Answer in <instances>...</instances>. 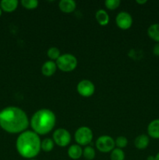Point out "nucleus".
I'll return each mask as SVG.
<instances>
[{
    "label": "nucleus",
    "mask_w": 159,
    "mask_h": 160,
    "mask_svg": "<svg viewBox=\"0 0 159 160\" xmlns=\"http://www.w3.org/2000/svg\"><path fill=\"white\" fill-rule=\"evenodd\" d=\"M29 124L27 115L20 108L8 106L0 112V127L9 134H21Z\"/></svg>",
    "instance_id": "nucleus-1"
},
{
    "label": "nucleus",
    "mask_w": 159,
    "mask_h": 160,
    "mask_svg": "<svg viewBox=\"0 0 159 160\" xmlns=\"http://www.w3.org/2000/svg\"><path fill=\"white\" fill-rule=\"evenodd\" d=\"M41 140L33 131H25L20 134L16 142L17 152L23 158L32 159L40 153Z\"/></svg>",
    "instance_id": "nucleus-2"
},
{
    "label": "nucleus",
    "mask_w": 159,
    "mask_h": 160,
    "mask_svg": "<svg viewBox=\"0 0 159 160\" xmlns=\"http://www.w3.org/2000/svg\"><path fill=\"white\" fill-rule=\"evenodd\" d=\"M56 117L54 112L48 109H41L36 111L31 119V128L38 135H45L55 128Z\"/></svg>",
    "instance_id": "nucleus-3"
},
{
    "label": "nucleus",
    "mask_w": 159,
    "mask_h": 160,
    "mask_svg": "<svg viewBox=\"0 0 159 160\" xmlns=\"http://www.w3.org/2000/svg\"><path fill=\"white\" fill-rule=\"evenodd\" d=\"M57 68L63 72H71L77 67V59L70 53H65L55 61Z\"/></svg>",
    "instance_id": "nucleus-4"
},
{
    "label": "nucleus",
    "mask_w": 159,
    "mask_h": 160,
    "mask_svg": "<svg viewBox=\"0 0 159 160\" xmlns=\"http://www.w3.org/2000/svg\"><path fill=\"white\" fill-rule=\"evenodd\" d=\"M93 131L88 127H80L74 134L75 141L79 145H87L93 140Z\"/></svg>",
    "instance_id": "nucleus-5"
},
{
    "label": "nucleus",
    "mask_w": 159,
    "mask_h": 160,
    "mask_svg": "<svg viewBox=\"0 0 159 160\" xmlns=\"http://www.w3.org/2000/svg\"><path fill=\"white\" fill-rule=\"evenodd\" d=\"M52 140L59 147H65L71 142V134L65 128H59L54 131Z\"/></svg>",
    "instance_id": "nucleus-6"
},
{
    "label": "nucleus",
    "mask_w": 159,
    "mask_h": 160,
    "mask_svg": "<svg viewBox=\"0 0 159 160\" xmlns=\"http://www.w3.org/2000/svg\"><path fill=\"white\" fill-rule=\"evenodd\" d=\"M95 145L101 152H111L115 148V140L111 136L102 135L97 139Z\"/></svg>",
    "instance_id": "nucleus-7"
},
{
    "label": "nucleus",
    "mask_w": 159,
    "mask_h": 160,
    "mask_svg": "<svg viewBox=\"0 0 159 160\" xmlns=\"http://www.w3.org/2000/svg\"><path fill=\"white\" fill-rule=\"evenodd\" d=\"M76 90L80 95L85 98L92 96L95 92V86L92 81L84 79L80 81L76 86Z\"/></svg>",
    "instance_id": "nucleus-8"
},
{
    "label": "nucleus",
    "mask_w": 159,
    "mask_h": 160,
    "mask_svg": "<svg viewBox=\"0 0 159 160\" xmlns=\"http://www.w3.org/2000/svg\"><path fill=\"white\" fill-rule=\"evenodd\" d=\"M116 25L122 30H128L132 27V17L129 12L122 11L115 17Z\"/></svg>",
    "instance_id": "nucleus-9"
},
{
    "label": "nucleus",
    "mask_w": 159,
    "mask_h": 160,
    "mask_svg": "<svg viewBox=\"0 0 159 160\" xmlns=\"http://www.w3.org/2000/svg\"><path fill=\"white\" fill-rule=\"evenodd\" d=\"M57 66L55 61H46L41 67V73L45 77H51L57 70Z\"/></svg>",
    "instance_id": "nucleus-10"
},
{
    "label": "nucleus",
    "mask_w": 159,
    "mask_h": 160,
    "mask_svg": "<svg viewBox=\"0 0 159 160\" xmlns=\"http://www.w3.org/2000/svg\"><path fill=\"white\" fill-rule=\"evenodd\" d=\"M76 7V2L73 0H61L59 2V8L65 13L73 12Z\"/></svg>",
    "instance_id": "nucleus-11"
},
{
    "label": "nucleus",
    "mask_w": 159,
    "mask_h": 160,
    "mask_svg": "<svg viewBox=\"0 0 159 160\" xmlns=\"http://www.w3.org/2000/svg\"><path fill=\"white\" fill-rule=\"evenodd\" d=\"M149 137L154 139H159V119L152 120L147 126Z\"/></svg>",
    "instance_id": "nucleus-12"
},
{
    "label": "nucleus",
    "mask_w": 159,
    "mask_h": 160,
    "mask_svg": "<svg viewBox=\"0 0 159 160\" xmlns=\"http://www.w3.org/2000/svg\"><path fill=\"white\" fill-rule=\"evenodd\" d=\"M149 137L146 134H140L137 136L134 140V145L139 150H143L149 145Z\"/></svg>",
    "instance_id": "nucleus-13"
},
{
    "label": "nucleus",
    "mask_w": 159,
    "mask_h": 160,
    "mask_svg": "<svg viewBox=\"0 0 159 160\" xmlns=\"http://www.w3.org/2000/svg\"><path fill=\"white\" fill-rule=\"evenodd\" d=\"M68 156L70 159L73 160L79 159L83 156V149L79 145H72L68 148Z\"/></svg>",
    "instance_id": "nucleus-14"
},
{
    "label": "nucleus",
    "mask_w": 159,
    "mask_h": 160,
    "mask_svg": "<svg viewBox=\"0 0 159 160\" xmlns=\"http://www.w3.org/2000/svg\"><path fill=\"white\" fill-rule=\"evenodd\" d=\"M18 6L17 0H2L0 2V7L5 12H11L16 10Z\"/></svg>",
    "instance_id": "nucleus-15"
},
{
    "label": "nucleus",
    "mask_w": 159,
    "mask_h": 160,
    "mask_svg": "<svg viewBox=\"0 0 159 160\" xmlns=\"http://www.w3.org/2000/svg\"><path fill=\"white\" fill-rule=\"evenodd\" d=\"M95 18L101 26H106L109 23V15L104 9H99L97 11Z\"/></svg>",
    "instance_id": "nucleus-16"
},
{
    "label": "nucleus",
    "mask_w": 159,
    "mask_h": 160,
    "mask_svg": "<svg viewBox=\"0 0 159 160\" xmlns=\"http://www.w3.org/2000/svg\"><path fill=\"white\" fill-rule=\"evenodd\" d=\"M147 34L152 40L159 43V23H153L148 28Z\"/></svg>",
    "instance_id": "nucleus-17"
},
{
    "label": "nucleus",
    "mask_w": 159,
    "mask_h": 160,
    "mask_svg": "<svg viewBox=\"0 0 159 160\" xmlns=\"http://www.w3.org/2000/svg\"><path fill=\"white\" fill-rule=\"evenodd\" d=\"M55 146V142L52 139L46 138L44 140L41 141V148L45 152H50L53 150Z\"/></svg>",
    "instance_id": "nucleus-18"
},
{
    "label": "nucleus",
    "mask_w": 159,
    "mask_h": 160,
    "mask_svg": "<svg viewBox=\"0 0 159 160\" xmlns=\"http://www.w3.org/2000/svg\"><path fill=\"white\" fill-rule=\"evenodd\" d=\"M111 160H125V152L123 149L118 148H115L110 155Z\"/></svg>",
    "instance_id": "nucleus-19"
},
{
    "label": "nucleus",
    "mask_w": 159,
    "mask_h": 160,
    "mask_svg": "<svg viewBox=\"0 0 159 160\" xmlns=\"http://www.w3.org/2000/svg\"><path fill=\"white\" fill-rule=\"evenodd\" d=\"M83 156L87 160H93L96 156V152L93 147L86 146L83 149Z\"/></svg>",
    "instance_id": "nucleus-20"
},
{
    "label": "nucleus",
    "mask_w": 159,
    "mask_h": 160,
    "mask_svg": "<svg viewBox=\"0 0 159 160\" xmlns=\"http://www.w3.org/2000/svg\"><path fill=\"white\" fill-rule=\"evenodd\" d=\"M47 56L51 61H56L61 56L60 50L56 47H51L47 51Z\"/></svg>",
    "instance_id": "nucleus-21"
},
{
    "label": "nucleus",
    "mask_w": 159,
    "mask_h": 160,
    "mask_svg": "<svg viewBox=\"0 0 159 160\" xmlns=\"http://www.w3.org/2000/svg\"><path fill=\"white\" fill-rule=\"evenodd\" d=\"M37 0H22L21 5L26 9H34L38 6Z\"/></svg>",
    "instance_id": "nucleus-22"
},
{
    "label": "nucleus",
    "mask_w": 159,
    "mask_h": 160,
    "mask_svg": "<svg viewBox=\"0 0 159 160\" xmlns=\"http://www.w3.org/2000/svg\"><path fill=\"white\" fill-rule=\"evenodd\" d=\"M120 3H121L120 0H106L104 2L106 8L110 9V10L116 9L120 6Z\"/></svg>",
    "instance_id": "nucleus-23"
},
{
    "label": "nucleus",
    "mask_w": 159,
    "mask_h": 160,
    "mask_svg": "<svg viewBox=\"0 0 159 160\" xmlns=\"http://www.w3.org/2000/svg\"><path fill=\"white\" fill-rule=\"evenodd\" d=\"M115 144L117 146L118 148H123L125 147H126V145H128V140L126 137L124 136H119L116 138V140L115 141Z\"/></svg>",
    "instance_id": "nucleus-24"
},
{
    "label": "nucleus",
    "mask_w": 159,
    "mask_h": 160,
    "mask_svg": "<svg viewBox=\"0 0 159 160\" xmlns=\"http://www.w3.org/2000/svg\"><path fill=\"white\" fill-rule=\"evenodd\" d=\"M153 53L156 56H159V43H157L154 45V48H153Z\"/></svg>",
    "instance_id": "nucleus-25"
},
{
    "label": "nucleus",
    "mask_w": 159,
    "mask_h": 160,
    "mask_svg": "<svg viewBox=\"0 0 159 160\" xmlns=\"http://www.w3.org/2000/svg\"><path fill=\"white\" fill-rule=\"evenodd\" d=\"M136 2H137V4L143 5V4H145V3L147 2V0H137V1H136Z\"/></svg>",
    "instance_id": "nucleus-26"
},
{
    "label": "nucleus",
    "mask_w": 159,
    "mask_h": 160,
    "mask_svg": "<svg viewBox=\"0 0 159 160\" xmlns=\"http://www.w3.org/2000/svg\"><path fill=\"white\" fill-rule=\"evenodd\" d=\"M147 160H155V156H149L147 158Z\"/></svg>",
    "instance_id": "nucleus-27"
},
{
    "label": "nucleus",
    "mask_w": 159,
    "mask_h": 160,
    "mask_svg": "<svg viewBox=\"0 0 159 160\" xmlns=\"http://www.w3.org/2000/svg\"><path fill=\"white\" fill-rule=\"evenodd\" d=\"M155 160H159V152H157V154L155 156Z\"/></svg>",
    "instance_id": "nucleus-28"
},
{
    "label": "nucleus",
    "mask_w": 159,
    "mask_h": 160,
    "mask_svg": "<svg viewBox=\"0 0 159 160\" xmlns=\"http://www.w3.org/2000/svg\"><path fill=\"white\" fill-rule=\"evenodd\" d=\"M1 15H2V9L1 7H0V17H1Z\"/></svg>",
    "instance_id": "nucleus-29"
},
{
    "label": "nucleus",
    "mask_w": 159,
    "mask_h": 160,
    "mask_svg": "<svg viewBox=\"0 0 159 160\" xmlns=\"http://www.w3.org/2000/svg\"><path fill=\"white\" fill-rule=\"evenodd\" d=\"M29 160H37V159H29Z\"/></svg>",
    "instance_id": "nucleus-30"
}]
</instances>
